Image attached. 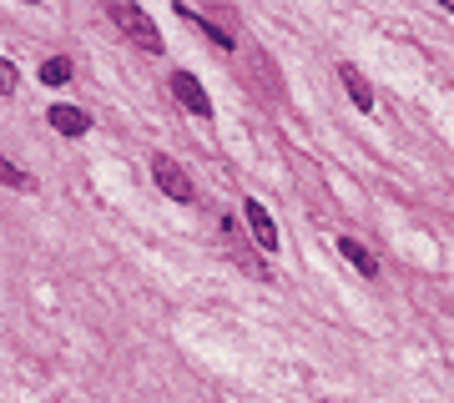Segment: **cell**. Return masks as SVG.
<instances>
[{
	"mask_svg": "<svg viewBox=\"0 0 454 403\" xmlns=\"http://www.w3.org/2000/svg\"><path fill=\"white\" fill-rule=\"evenodd\" d=\"M106 20H112V26L127 35L137 50H146V56H162V50H167L162 31H157V20L146 16L142 5H131V0H112V5H106Z\"/></svg>",
	"mask_w": 454,
	"mask_h": 403,
	"instance_id": "1",
	"label": "cell"
},
{
	"mask_svg": "<svg viewBox=\"0 0 454 403\" xmlns=\"http://www.w3.org/2000/svg\"><path fill=\"white\" fill-rule=\"evenodd\" d=\"M152 182L162 187V197H172V202H182V207H192V202H197L192 177H187V172H182V161H172L167 151L152 157Z\"/></svg>",
	"mask_w": 454,
	"mask_h": 403,
	"instance_id": "2",
	"label": "cell"
},
{
	"mask_svg": "<svg viewBox=\"0 0 454 403\" xmlns=\"http://www.w3.org/2000/svg\"><path fill=\"white\" fill-rule=\"evenodd\" d=\"M167 86H172V97H177L182 112H192L197 121H212V97L202 91V81H197L192 71H172V81H167Z\"/></svg>",
	"mask_w": 454,
	"mask_h": 403,
	"instance_id": "3",
	"label": "cell"
},
{
	"mask_svg": "<svg viewBox=\"0 0 454 403\" xmlns=\"http://www.w3.org/2000/svg\"><path fill=\"white\" fill-rule=\"evenodd\" d=\"M243 222L253 227V242H258L262 252H278V247H283V242H278V222L268 217V207H262V202L243 197Z\"/></svg>",
	"mask_w": 454,
	"mask_h": 403,
	"instance_id": "4",
	"label": "cell"
},
{
	"mask_svg": "<svg viewBox=\"0 0 454 403\" xmlns=\"http://www.w3.org/2000/svg\"><path fill=\"white\" fill-rule=\"evenodd\" d=\"M339 81H343V91H348V101H354L364 116H369V112H373V86H369V76H364L354 61H343V66H339Z\"/></svg>",
	"mask_w": 454,
	"mask_h": 403,
	"instance_id": "5",
	"label": "cell"
},
{
	"mask_svg": "<svg viewBox=\"0 0 454 403\" xmlns=\"http://www.w3.org/2000/svg\"><path fill=\"white\" fill-rule=\"evenodd\" d=\"M46 121L61 131V136H86V131H91V116H86L82 106H66V101H56V106H51Z\"/></svg>",
	"mask_w": 454,
	"mask_h": 403,
	"instance_id": "6",
	"label": "cell"
},
{
	"mask_svg": "<svg viewBox=\"0 0 454 403\" xmlns=\"http://www.w3.org/2000/svg\"><path fill=\"white\" fill-rule=\"evenodd\" d=\"M333 247H339L343 258H348V267H354V273H364V277H369V283H373V277H379V258H373V252H369V247H364V242H358V237H339V242H333Z\"/></svg>",
	"mask_w": 454,
	"mask_h": 403,
	"instance_id": "7",
	"label": "cell"
},
{
	"mask_svg": "<svg viewBox=\"0 0 454 403\" xmlns=\"http://www.w3.org/2000/svg\"><path fill=\"white\" fill-rule=\"evenodd\" d=\"M223 237H227V247H232V258L243 262V273H253V277H262V283H268V267L247 252V242L238 237V222H232V217H223Z\"/></svg>",
	"mask_w": 454,
	"mask_h": 403,
	"instance_id": "8",
	"label": "cell"
},
{
	"mask_svg": "<svg viewBox=\"0 0 454 403\" xmlns=\"http://www.w3.org/2000/svg\"><path fill=\"white\" fill-rule=\"evenodd\" d=\"M177 16H182V20H192V26H202V31L212 35V46H217V50H238V35L223 31V26H217L212 16H202V11H192V5H177Z\"/></svg>",
	"mask_w": 454,
	"mask_h": 403,
	"instance_id": "9",
	"label": "cell"
},
{
	"mask_svg": "<svg viewBox=\"0 0 454 403\" xmlns=\"http://www.w3.org/2000/svg\"><path fill=\"white\" fill-rule=\"evenodd\" d=\"M71 81V56H51L41 61V86H66Z\"/></svg>",
	"mask_w": 454,
	"mask_h": 403,
	"instance_id": "10",
	"label": "cell"
},
{
	"mask_svg": "<svg viewBox=\"0 0 454 403\" xmlns=\"http://www.w3.org/2000/svg\"><path fill=\"white\" fill-rule=\"evenodd\" d=\"M0 182H5V187H11V192H31V177H26V172H20L16 161H0Z\"/></svg>",
	"mask_w": 454,
	"mask_h": 403,
	"instance_id": "11",
	"label": "cell"
},
{
	"mask_svg": "<svg viewBox=\"0 0 454 403\" xmlns=\"http://www.w3.org/2000/svg\"><path fill=\"white\" fill-rule=\"evenodd\" d=\"M16 86H20V76H16V61L5 56V61H0V97H16Z\"/></svg>",
	"mask_w": 454,
	"mask_h": 403,
	"instance_id": "12",
	"label": "cell"
},
{
	"mask_svg": "<svg viewBox=\"0 0 454 403\" xmlns=\"http://www.w3.org/2000/svg\"><path fill=\"white\" fill-rule=\"evenodd\" d=\"M444 11H450V16H454V0H444Z\"/></svg>",
	"mask_w": 454,
	"mask_h": 403,
	"instance_id": "13",
	"label": "cell"
}]
</instances>
